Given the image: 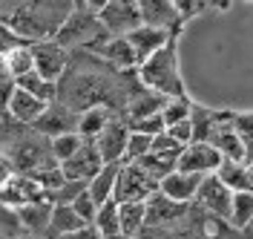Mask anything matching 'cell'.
<instances>
[{
    "label": "cell",
    "mask_w": 253,
    "mask_h": 239,
    "mask_svg": "<svg viewBox=\"0 0 253 239\" xmlns=\"http://www.w3.org/2000/svg\"><path fill=\"white\" fill-rule=\"evenodd\" d=\"M205 176H193V173H181V170H173L170 176H164L158 182V193L164 199H170L175 205H184V202H193V196L199 191Z\"/></svg>",
    "instance_id": "9a60e30c"
},
{
    "label": "cell",
    "mask_w": 253,
    "mask_h": 239,
    "mask_svg": "<svg viewBox=\"0 0 253 239\" xmlns=\"http://www.w3.org/2000/svg\"><path fill=\"white\" fill-rule=\"evenodd\" d=\"M55 239H101V237H98V231L92 225H86L81 231H72V234H63V237H55Z\"/></svg>",
    "instance_id": "60d3db41"
},
{
    "label": "cell",
    "mask_w": 253,
    "mask_h": 239,
    "mask_svg": "<svg viewBox=\"0 0 253 239\" xmlns=\"http://www.w3.org/2000/svg\"><path fill=\"white\" fill-rule=\"evenodd\" d=\"M12 176H15V167H12V161H9L6 156H3V153H0V191L9 185V179H12Z\"/></svg>",
    "instance_id": "ab89813d"
},
{
    "label": "cell",
    "mask_w": 253,
    "mask_h": 239,
    "mask_svg": "<svg viewBox=\"0 0 253 239\" xmlns=\"http://www.w3.org/2000/svg\"><path fill=\"white\" fill-rule=\"evenodd\" d=\"M35 130L41 136H49V139H58V136H66V133H75L78 130V115L69 110L61 101H52L43 115L35 121Z\"/></svg>",
    "instance_id": "4fadbf2b"
},
{
    "label": "cell",
    "mask_w": 253,
    "mask_h": 239,
    "mask_svg": "<svg viewBox=\"0 0 253 239\" xmlns=\"http://www.w3.org/2000/svg\"><path fill=\"white\" fill-rule=\"evenodd\" d=\"M110 35L104 32L101 20H98V3H75L69 17L63 20V26L58 29V35L52 38L61 49L72 47H98L101 41H107Z\"/></svg>",
    "instance_id": "3957f363"
},
{
    "label": "cell",
    "mask_w": 253,
    "mask_h": 239,
    "mask_svg": "<svg viewBox=\"0 0 253 239\" xmlns=\"http://www.w3.org/2000/svg\"><path fill=\"white\" fill-rule=\"evenodd\" d=\"M32 47V61H35V72L43 81L55 84L66 72V49H61L55 41H43V44H29Z\"/></svg>",
    "instance_id": "8fae6325"
},
{
    "label": "cell",
    "mask_w": 253,
    "mask_h": 239,
    "mask_svg": "<svg viewBox=\"0 0 253 239\" xmlns=\"http://www.w3.org/2000/svg\"><path fill=\"white\" fill-rule=\"evenodd\" d=\"M92 228L98 231V237H101V239L121 234V225H118V205H115L112 199H110V202H104V205H98L95 219H92Z\"/></svg>",
    "instance_id": "f1b7e54d"
},
{
    "label": "cell",
    "mask_w": 253,
    "mask_h": 239,
    "mask_svg": "<svg viewBox=\"0 0 253 239\" xmlns=\"http://www.w3.org/2000/svg\"><path fill=\"white\" fill-rule=\"evenodd\" d=\"M248 167H251V170H253V161H251V164H248Z\"/></svg>",
    "instance_id": "f6af8a7d"
},
{
    "label": "cell",
    "mask_w": 253,
    "mask_h": 239,
    "mask_svg": "<svg viewBox=\"0 0 253 239\" xmlns=\"http://www.w3.org/2000/svg\"><path fill=\"white\" fill-rule=\"evenodd\" d=\"M75 3H63V0H29V3H17L15 15L9 17V32L23 44H43L52 41L63 20L69 17Z\"/></svg>",
    "instance_id": "6da1fadb"
},
{
    "label": "cell",
    "mask_w": 253,
    "mask_h": 239,
    "mask_svg": "<svg viewBox=\"0 0 253 239\" xmlns=\"http://www.w3.org/2000/svg\"><path fill=\"white\" fill-rule=\"evenodd\" d=\"M115 115H118V112H112L107 104L89 107V110H84V112L78 115V130H75V133H78L84 142H95V139L101 136V130L107 127Z\"/></svg>",
    "instance_id": "d6986e66"
},
{
    "label": "cell",
    "mask_w": 253,
    "mask_h": 239,
    "mask_svg": "<svg viewBox=\"0 0 253 239\" xmlns=\"http://www.w3.org/2000/svg\"><path fill=\"white\" fill-rule=\"evenodd\" d=\"M138 81L144 90H153L164 98H181L184 93V78H181V66H178V35L170 38L156 55H150L138 66Z\"/></svg>",
    "instance_id": "7a4b0ae2"
},
{
    "label": "cell",
    "mask_w": 253,
    "mask_h": 239,
    "mask_svg": "<svg viewBox=\"0 0 253 239\" xmlns=\"http://www.w3.org/2000/svg\"><path fill=\"white\" fill-rule=\"evenodd\" d=\"M190 110H193V101L187 96L181 98H167L164 110H161V121H164V130L178 124V121H187L190 118Z\"/></svg>",
    "instance_id": "1f68e13d"
},
{
    "label": "cell",
    "mask_w": 253,
    "mask_h": 239,
    "mask_svg": "<svg viewBox=\"0 0 253 239\" xmlns=\"http://www.w3.org/2000/svg\"><path fill=\"white\" fill-rule=\"evenodd\" d=\"M17 44H23V41H17L15 35L9 32V26H3V23H0V47H17Z\"/></svg>",
    "instance_id": "b9f144b4"
},
{
    "label": "cell",
    "mask_w": 253,
    "mask_h": 239,
    "mask_svg": "<svg viewBox=\"0 0 253 239\" xmlns=\"http://www.w3.org/2000/svg\"><path fill=\"white\" fill-rule=\"evenodd\" d=\"M98 20L104 26V32L110 38H126L141 26V12H138V0H110V3H98Z\"/></svg>",
    "instance_id": "277c9868"
},
{
    "label": "cell",
    "mask_w": 253,
    "mask_h": 239,
    "mask_svg": "<svg viewBox=\"0 0 253 239\" xmlns=\"http://www.w3.org/2000/svg\"><path fill=\"white\" fill-rule=\"evenodd\" d=\"M181 150H184V147H181L178 142H173L167 133L156 136V139H153V144H150V153H153V156H161V159H173V161H178Z\"/></svg>",
    "instance_id": "e575fe53"
},
{
    "label": "cell",
    "mask_w": 253,
    "mask_h": 239,
    "mask_svg": "<svg viewBox=\"0 0 253 239\" xmlns=\"http://www.w3.org/2000/svg\"><path fill=\"white\" fill-rule=\"evenodd\" d=\"M61 167V173L66 182H81V185H89V179H92L98 170H101V159H98V153H95L92 142H84L81 144V150L72 156V159H66Z\"/></svg>",
    "instance_id": "5bb4252c"
},
{
    "label": "cell",
    "mask_w": 253,
    "mask_h": 239,
    "mask_svg": "<svg viewBox=\"0 0 253 239\" xmlns=\"http://www.w3.org/2000/svg\"><path fill=\"white\" fill-rule=\"evenodd\" d=\"M3 66H6V75L12 81H20L23 75L35 72V61H32V47L29 44H17L9 47L3 52Z\"/></svg>",
    "instance_id": "7402d4cb"
},
{
    "label": "cell",
    "mask_w": 253,
    "mask_h": 239,
    "mask_svg": "<svg viewBox=\"0 0 253 239\" xmlns=\"http://www.w3.org/2000/svg\"><path fill=\"white\" fill-rule=\"evenodd\" d=\"M193 199L205 207L207 213H213L216 219H224V222H227V216H230V202H233V193L227 191V188L221 185L216 176H205Z\"/></svg>",
    "instance_id": "7c38bea8"
},
{
    "label": "cell",
    "mask_w": 253,
    "mask_h": 239,
    "mask_svg": "<svg viewBox=\"0 0 253 239\" xmlns=\"http://www.w3.org/2000/svg\"><path fill=\"white\" fill-rule=\"evenodd\" d=\"M158 188L147 179V176L135 167V164H121L115 188H112V202L115 205H126V202H147Z\"/></svg>",
    "instance_id": "8992f818"
},
{
    "label": "cell",
    "mask_w": 253,
    "mask_h": 239,
    "mask_svg": "<svg viewBox=\"0 0 253 239\" xmlns=\"http://www.w3.org/2000/svg\"><path fill=\"white\" fill-rule=\"evenodd\" d=\"M170 38H175V35H167L161 32V29H150V26H138L135 32L126 35V44L132 47V52H135V61H138V66L150 58V55H156L158 49L164 47Z\"/></svg>",
    "instance_id": "2e32d148"
},
{
    "label": "cell",
    "mask_w": 253,
    "mask_h": 239,
    "mask_svg": "<svg viewBox=\"0 0 253 239\" xmlns=\"http://www.w3.org/2000/svg\"><path fill=\"white\" fill-rule=\"evenodd\" d=\"M251 222H253V193H233L227 225L242 231V228H248Z\"/></svg>",
    "instance_id": "f546056e"
},
{
    "label": "cell",
    "mask_w": 253,
    "mask_h": 239,
    "mask_svg": "<svg viewBox=\"0 0 253 239\" xmlns=\"http://www.w3.org/2000/svg\"><path fill=\"white\" fill-rule=\"evenodd\" d=\"M41 199H49V193L32 176H12L9 185L0 191V205L9 210H20L32 202H41Z\"/></svg>",
    "instance_id": "30bf717a"
},
{
    "label": "cell",
    "mask_w": 253,
    "mask_h": 239,
    "mask_svg": "<svg viewBox=\"0 0 253 239\" xmlns=\"http://www.w3.org/2000/svg\"><path fill=\"white\" fill-rule=\"evenodd\" d=\"M81 144H84V139H81L78 133H66V136H58V139H52V142H49L52 159L58 161V164H63L66 159H72V156L78 153Z\"/></svg>",
    "instance_id": "d6a6232c"
},
{
    "label": "cell",
    "mask_w": 253,
    "mask_h": 239,
    "mask_svg": "<svg viewBox=\"0 0 253 239\" xmlns=\"http://www.w3.org/2000/svg\"><path fill=\"white\" fill-rule=\"evenodd\" d=\"M118 170H121V164H101V170L89 179L86 193H89V199H92L95 205H104V202L112 199V188H115Z\"/></svg>",
    "instance_id": "44dd1931"
},
{
    "label": "cell",
    "mask_w": 253,
    "mask_h": 239,
    "mask_svg": "<svg viewBox=\"0 0 253 239\" xmlns=\"http://www.w3.org/2000/svg\"><path fill=\"white\" fill-rule=\"evenodd\" d=\"M164 133H167L173 142H178L181 147L193 144V124H190V118H187V121H178V124H173V127H167Z\"/></svg>",
    "instance_id": "74e56055"
},
{
    "label": "cell",
    "mask_w": 253,
    "mask_h": 239,
    "mask_svg": "<svg viewBox=\"0 0 253 239\" xmlns=\"http://www.w3.org/2000/svg\"><path fill=\"white\" fill-rule=\"evenodd\" d=\"M49 216H52V199H41V202H32V205L17 210L20 228H29V231L49 228Z\"/></svg>",
    "instance_id": "484cf974"
},
{
    "label": "cell",
    "mask_w": 253,
    "mask_h": 239,
    "mask_svg": "<svg viewBox=\"0 0 253 239\" xmlns=\"http://www.w3.org/2000/svg\"><path fill=\"white\" fill-rule=\"evenodd\" d=\"M138 12H141V26L161 29L167 35H178V29L184 26L175 0H138Z\"/></svg>",
    "instance_id": "52a82bcc"
},
{
    "label": "cell",
    "mask_w": 253,
    "mask_h": 239,
    "mask_svg": "<svg viewBox=\"0 0 253 239\" xmlns=\"http://www.w3.org/2000/svg\"><path fill=\"white\" fill-rule=\"evenodd\" d=\"M216 179L227 188L230 193H248V179H251V167L248 164H239V161H221Z\"/></svg>",
    "instance_id": "cb8c5ba5"
},
{
    "label": "cell",
    "mask_w": 253,
    "mask_h": 239,
    "mask_svg": "<svg viewBox=\"0 0 253 239\" xmlns=\"http://www.w3.org/2000/svg\"><path fill=\"white\" fill-rule=\"evenodd\" d=\"M221 161L224 159H221L207 142H193V144H187V147L181 150V156H178V161H175V170L193 173V176H213L216 170H219Z\"/></svg>",
    "instance_id": "9c48e42d"
},
{
    "label": "cell",
    "mask_w": 253,
    "mask_h": 239,
    "mask_svg": "<svg viewBox=\"0 0 253 239\" xmlns=\"http://www.w3.org/2000/svg\"><path fill=\"white\" fill-rule=\"evenodd\" d=\"M3 81H9V75H6V66H3V55H0V84Z\"/></svg>",
    "instance_id": "7bdbcfd3"
},
{
    "label": "cell",
    "mask_w": 253,
    "mask_h": 239,
    "mask_svg": "<svg viewBox=\"0 0 253 239\" xmlns=\"http://www.w3.org/2000/svg\"><path fill=\"white\" fill-rule=\"evenodd\" d=\"M126 127H129V133H141V136L156 139V136L164 133V121H161V112H158V115H147V118H138V121H129Z\"/></svg>",
    "instance_id": "d590c367"
},
{
    "label": "cell",
    "mask_w": 253,
    "mask_h": 239,
    "mask_svg": "<svg viewBox=\"0 0 253 239\" xmlns=\"http://www.w3.org/2000/svg\"><path fill=\"white\" fill-rule=\"evenodd\" d=\"M164 104H167L164 96L138 87V90L129 96V101H126V124H129V121H138V118H147V115H158V112L164 110Z\"/></svg>",
    "instance_id": "ac0fdd59"
},
{
    "label": "cell",
    "mask_w": 253,
    "mask_h": 239,
    "mask_svg": "<svg viewBox=\"0 0 253 239\" xmlns=\"http://www.w3.org/2000/svg\"><path fill=\"white\" fill-rule=\"evenodd\" d=\"M15 90H17V87H15V81H12V78L0 84V115H6V112H9V104H12Z\"/></svg>",
    "instance_id": "f35d334b"
},
{
    "label": "cell",
    "mask_w": 253,
    "mask_h": 239,
    "mask_svg": "<svg viewBox=\"0 0 253 239\" xmlns=\"http://www.w3.org/2000/svg\"><path fill=\"white\" fill-rule=\"evenodd\" d=\"M92 52L98 58L110 61L112 66H118V69H138L135 52L126 44V38H107V41H101L98 47H92Z\"/></svg>",
    "instance_id": "e0dca14e"
},
{
    "label": "cell",
    "mask_w": 253,
    "mask_h": 239,
    "mask_svg": "<svg viewBox=\"0 0 253 239\" xmlns=\"http://www.w3.org/2000/svg\"><path fill=\"white\" fill-rule=\"evenodd\" d=\"M150 144H153L150 136L129 133V136H126V147H124V159H121V164H132V161L144 159V156L150 153Z\"/></svg>",
    "instance_id": "836d02e7"
},
{
    "label": "cell",
    "mask_w": 253,
    "mask_h": 239,
    "mask_svg": "<svg viewBox=\"0 0 253 239\" xmlns=\"http://www.w3.org/2000/svg\"><path fill=\"white\" fill-rule=\"evenodd\" d=\"M118 225H121V234L135 239L141 234V228H147V205L144 202L118 205Z\"/></svg>",
    "instance_id": "d4e9b609"
},
{
    "label": "cell",
    "mask_w": 253,
    "mask_h": 239,
    "mask_svg": "<svg viewBox=\"0 0 253 239\" xmlns=\"http://www.w3.org/2000/svg\"><path fill=\"white\" fill-rule=\"evenodd\" d=\"M69 207H72V210H75V213L81 216V222H84V225H92L98 205H95L92 199H89V193H86V191H84V193H78V196H75V199L69 202Z\"/></svg>",
    "instance_id": "8d00e7d4"
},
{
    "label": "cell",
    "mask_w": 253,
    "mask_h": 239,
    "mask_svg": "<svg viewBox=\"0 0 253 239\" xmlns=\"http://www.w3.org/2000/svg\"><path fill=\"white\" fill-rule=\"evenodd\" d=\"M86 225L81 222V216L72 210L69 205H52V216H49V231L55 237H63V234H72V231H81Z\"/></svg>",
    "instance_id": "4316f807"
},
{
    "label": "cell",
    "mask_w": 253,
    "mask_h": 239,
    "mask_svg": "<svg viewBox=\"0 0 253 239\" xmlns=\"http://www.w3.org/2000/svg\"><path fill=\"white\" fill-rule=\"evenodd\" d=\"M233 130H236L242 150H245V161H253V112H233Z\"/></svg>",
    "instance_id": "4dcf8cb0"
},
{
    "label": "cell",
    "mask_w": 253,
    "mask_h": 239,
    "mask_svg": "<svg viewBox=\"0 0 253 239\" xmlns=\"http://www.w3.org/2000/svg\"><path fill=\"white\" fill-rule=\"evenodd\" d=\"M144 205H147V225H167V222H173V219H178V216L184 213V205H175L170 199H164L158 191L153 193Z\"/></svg>",
    "instance_id": "603a6c76"
},
{
    "label": "cell",
    "mask_w": 253,
    "mask_h": 239,
    "mask_svg": "<svg viewBox=\"0 0 253 239\" xmlns=\"http://www.w3.org/2000/svg\"><path fill=\"white\" fill-rule=\"evenodd\" d=\"M49 104L43 101H38V98H32L29 93H23V90H15V96H12V104H9V118H15L17 124H35L43 110H46Z\"/></svg>",
    "instance_id": "ffe728a7"
},
{
    "label": "cell",
    "mask_w": 253,
    "mask_h": 239,
    "mask_svg": "<svg viewBox=\"0 0 253 239\" xmlns=\"http://www.w3.org/2000/svg\"><path fill=\"white\" fill-rule=\"evenodd\" d=\"M126 136H129L126 121L121 118V115H115L110 124L101 130V136L92 142L101 164H121V159H124V147H126Z\"/></svg>",
    "instance_id": "ba28073f"
},
{
    "label": "cell",
    "mask_w": 253,
    "mask_h": 239,
    "mask_svg": "<svg viewBox=\"0 0 253 239\" xmlns=\"http://www.w3.org/2000/svg\"><path fill=\"white\" fill-rule=\"evenodd\" d=\"M17 90H23V93H29L32 98H38V101H43V104H52V101H58V87L55 84H49L43 81L38 72H29V75H23L20 81H15Z\"/></svg>",
    "instance_id": "83f0119b"
},
{
    "label": "cell",
    "mask_w": 253,
    "mask_h": 239,
    "mask_svg": "<svg viewBox=\"0 0 253 239\" xmlns=\"http://www.w3.org/2000/svg\"><path fill=\"white\" fill-rule=\"evenodd\" d=\"M233 110H221L219 118L213 121V127L207 130L205 142L219 153L224 161H239V164H248L245 161V150H242V142H239L236 130H233Z\"/></svg>",
    "instance_id": "5b68a950"
},
{
    "label": "cell",
    "mask_w": 253,
    "mask_h": 239,
    "mask_svg": "<svg viewBox=\"0 0 253 239\" xmlns=\"http://www.w3.org/2000/svg\"><path fill=\"white\" fill-rule=\"evenodd\" d=\"M0 239H9V237H6V234H3V231H0Z\"/></svg>",
    "instance_id": "ee69618b"
}]
</instances>
